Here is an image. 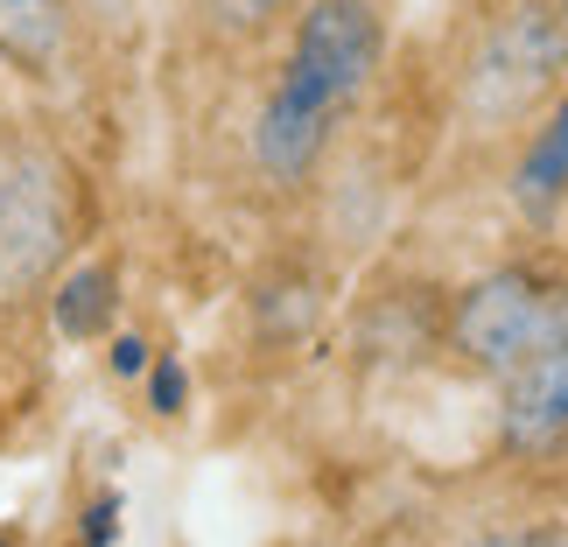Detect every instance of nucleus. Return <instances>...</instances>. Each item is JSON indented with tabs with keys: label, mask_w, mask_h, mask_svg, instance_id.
Returning a JSON list of instances; mask_svg holds the SVG:
<instances>
[{
	"label": "nucleus",
	"mask_w": 568,
	"mask_h": 547,
	"mask_svg": "<svg viewBox=\"0 0 568 547\" xmlns=\"http://www.w3.org/2000/svg\"><path fill=\"white\" fill-rule=\"evenodd\" d=\"M386 71V0H302L281 29V63L253 105L246 155L274 190H310L337 134Z\"/></svg>",
	"instance_id": "obj_1"
},
{
	"label": "nucleus",
	"mask_w": 568,
	"mask_h": 547,
	"mask_svg": "<svg viewBox=\"0 0 568 547\" xmlns=\"http://www.w3.org/2000/svg\"><path fill=\"white\" fill-rule=\"evenodd\" d=\"M92 190L42 120L0 113V316L36 310L84 246Z\"/></svg>",
	"instance_id": "obj_2"
},
{
	"label": "nucleus",
	"mask_w": 568,
	"mask_h": 547,
	"mask_svg": "<svg viewBox=\"0 0 568 547\" xmlns=\"http://www.w3.org/2000/svg\"><path fill=\"white\" fill-rule=\"evenodd\" d=\"M568 92V21L555 0H485L449 57V105L470 141H519Z\"/></svg>",
	"instance_id": "obj_3"
},
{
	"label": "nucleus",
	"mask_w": 568,
	"mask_h": 547,
	"mask_svg": "<svg viewBox=\"0 0 568 547\" xmlns=\"http://www.w3.org/2000/svg\"><path fill=\"white\" fill-rule=\"evenodd\" d=\"M443 344L477 379H513L519 365L568 344V274L555 260H506L456 288L443 316Z\"/></svg>",
	"instance_id": "obj_4"
},
{
	"label": "nucleus",
	"mask_w": 568,
	"mask_h": 547,
	"mask_svg": "<svg viewBox=\"0 0 568 547\" xmlns=\"http://www.w3.org/2000/svg\"><path fill=\"white\" fill-rule=\"evenodd\" d=\"M498 449L519 464H548L568 449V344L498 379Z\"/></svg>",
	"instance_id": "obj_5"
},
{
	"label": "nucleus",
	"mask_w": 568,
	"mask_h": 547,
	"mask_svg": "<svg viewBox=\"0 0 568 547\" xmlns=\"http://www.w3.org/2000/svg\"><path fill=\"white\" fill-rule=\"evenodd\" d=\"M78 57V0H0V71L57 84Z\"/></svg>",
	"instance_id": "obj_6"
},
{
	"label": "nucleus",
	"mask_w": 568,
	"mask_h": 547,
	"mask_svg": "<svg viewBox=\"0 0 568 547\" xmlns=\"http://www.w3.org/2000/svg\"><path fill=\"white\" fill-rule=\"evenodd\" d=\"M519 141L527 148H519V169H513V204H519L527 225H548V217L568 204V92Z\"/></svg>",
	"instance_id": "obj_7"
},
{
	"label": "nucleus",
	"mask_w": 568,
	"mask_h": 547,
	"mask_svg": "<svg viewBox=\"0 0 568 547\" xmlns=\"http://www.w3.org/2000/svg\"><path fill=\"white\" fill-rule=\"evenodd\" d=\"M295 8H302V0H204L211 29L225 36V42H267V36L288 29Z\"/></svg>",
	"instance_id": "obj_8"
},
{
	"label": "nucleus",
	"mask_w": 568,
	"mask_h": 547,
	"mask_svg": "<svg viewBox=\"0 0 568 547\" xmlns=\"http://www.w3.org/2000/svg\"><path fill=\"white\" fill-rule=\"evenodd\" d=\"M464 547H568V519H534V527L485 534V540H464Z\"/></svg>",
	"instance_id": "obj_9"
},
{
	"label": "nucleus",
	"mask_w": 568,
	"mask_h": 547,
	"mask_svg": "<svg viewBox=\"0 0 568 547\" xmlns=\"http://www.w3.org/2000/svg\"><path fill=\"white\" fill-rule=\"evenodd\" d=\"M555 14H561V21H568V0H555Z\"/></svg>",
	"instance_id": "obj_10"
}]
</instances>
